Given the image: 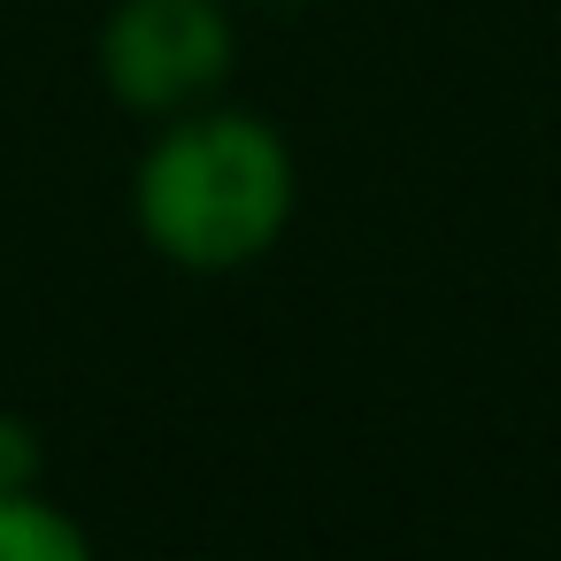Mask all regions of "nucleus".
<instances>
[{"mask_svg":"<svg viewBox=\"0 0 561 561\" xmlns=\"http://www.w3.org/2000/svg\"><path fill=\"white\" fill-rule=\"evenodd\" d=\"M300 208V170L277 124L247 108H185L147 147L131 178V216L147 247L193 277H231L262 262Z\"/></svg>","mask_w":561,"mask_h":561,"instance_id":"nucleus-1","label":"nucleus"},{"mask_svg":"<svg viewBox=\"0 0 561 561\" xmlns=\"http://www.w3.org/2000/svg\"><path fill=\"white\" fill-rule=\"evenodd\" d=\"M239 32L224 0H116L101 24V78L131 116H185L224 93Z\"/></svg>","mask_w":561,"mask_h":561,"instance_id":"nucleus-2","label":"nucleus"},{"mask_svg":"<svg viewBox=\"0 0 561 561\" xmlns=\"http://www.w3.org/2000/svg\"><path fill=\"white\" fill-rule=\"evenodd\" d=\"M0 561H93V538L47 492H0Z\"/></svg>","mask_w":561,"mask_h":561,"instance_id":"nucleus-3","label":"nucleus"},{"mask_svg":"<svg viewBox=\"0 0 561 561\" xmlns=\"http://www.w3.org/2000/svg\"><path fill=\"white\" fill-rule=\"evenodd\" d=\"M0 492H39V431L24 415H0Z\"/></svg>","mask_w":561,"mask_h":561,"instance_id":"nucleus-4","label":"nucleus"},{"mask_svg":"<svg viewBox=\"0 0 561 561\" xmlns=\"http://www.w3.org/2000/svg\"><path fill=\"white\" fill-rule=\"evenodd\" d=\"M277 9H300V0H277Z\"/></svg>","mask_w":561,"mask_h":561,"instance_id":"nucleus-5","label":"nucleus"}]
</instances>
